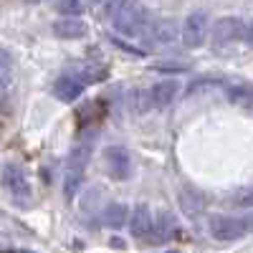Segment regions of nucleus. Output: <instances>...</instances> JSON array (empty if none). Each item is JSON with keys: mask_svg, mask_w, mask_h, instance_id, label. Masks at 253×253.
<instances>
[{"mask_svg": "<svg viewBox=\"0 0 253 253\" xmlns=\"http://www.w3.org/2000/svg\"><path fill=\"white\" fill-rule=\"evenodd\" d=\"M107 15L112 20V26L124 36H139L147 23L144 8L137 3H112L107 5Z\"/></svg>", "mask_w": 253, "mask_h": 253, "instance_id": "f257e3e1", "label": "nucleus"}, {"mask_svg": "<svg viewBox=\"0 0 253 253\" xmlns=\"http://www.w3.org/2000/svg\"><path fill=\"white\" fill-rule=\"evenodd\" d=\"M236 41H251V28L246 20L236 18V15H225L218 18L215 26H213V43L215 46H228V43H236Z\"/></svg>", "mask_w": 253, "mask_h": 253, "instance_id": "f03ea898", "label": "nucleus"}, {"mask_svg": "<svg viewBox=\"0 0 253 253\" xmlns=\"http://www.w3.org/2000/svg\"><path fill=\"white\" fill-rule=\"evenodd\" d=\"M251 230V220L248 218H230V215H215L210 220V236L215 241L230 243V241H238L243 238Z\"/></svg>", "mask_w": 253, "mask_h": 253, "instance_id": "7ed1b4c3", "label": "nucleus"}, {"mask_svg": "<svg viewBox=\"0 0 253 253\" xmlns=\"http://www.w3.org/2000/svg\"><path fill=\"white\" fill-rule=\"evenodd\" d=\"M3 185L13 195V200H18L20 205H26L31 200V182H28V177H26V172H23L20 165L10 162V165L3 167Z\"/></svg>", "mask_w": 253, "mask_h": 253, "instance_id": "20e7f679", "label": "nucleus"}, {"mask_svg": "<svg viewBox=\"0 0 253 253\" xmlns=\"http://www.w3.org/2000/svg\"><path fill=\"white\" fill-rule=\"evenodd\" d=\"M208 15L203 10H195V13H190L185 20H182V28H180V38H182V43L187 48H198L203 46V41L208 36Z\"/></svg>", "mask_w": 253, "mask_h": 253, "instance_id": "39448f33", "label": "nucleus"}, {"mask_svg": "<svg viewBox=\"0 0 253 253\" xmlns=\"http://www.w3.org/2000/svg\"><path fill=\"white\" fill-rule=\"evenodd\" d=\"M104 165H107V172L114 177V180H126L132 175V155L129 150L114 144V147H107L104 152Z\"/></svg>", "mask_w": 253, "mask_h": 253, "instance_id": "423d86ee", "label": "nucleus"}, {"mask_svg": "<svg viewBox=\"0 0 253 253\" xmlns=\"http://www.w3.org/2000/svg\"><path fill=\"white\" fill-rule=\"evenodd\" d=\"M152 225H155V215H152V210L147 203H139L134 210H132V215H129V233L139 241L144 238H150L152 236Z\"/></svg>", "mask_w": 253, "mask_h": 253, "instance_id": "0eeeda50", "label": "nucleus"}, {"mask_svg": "<svg viewBox=\"0 0 253 253\" xmlns=\"http://www.w3.org/2000/svg\"><path fill=\"white\" fill-rule=\"evenodd\" d=\"M147 38H150V43H155V46H170L180 38V28L175 26V20L160 18L147 28Z\"/></svg>", "mask_w": 253, "mask_h": 253, "instance_id": "6e6552de", "label": "nucleus"}, {"mask_svg": "<svg viewBox=\"0 0 253 253\" xmlns=\"http://www.w3.org/2000/svg\"><path fill=\"white\" fill-rule=\"evenodd\" d=\"M177 94H180V81L165 79V81H160V84H155V86H152L150 101H152V107L165 109V107H170V104L177 99Z\"/></svg>", "mask_w": 253, "mask_h": 253, "instance_id": "1a4fd4ad", "label": "nucleus"}, {"mask_svg": "<svg viewBox=\"0 0 253 253\" xmlns=\"http://www.w3.org/2000/svg\"><path fill=\"white\" fill-rule=\"evenodd\" d=\"M81 91H84V86H81L76 79H71V76H61V79H56V84H53V94H56V99H61L63 104H74V101L81 96Z\"/></svg>", "mask_w": 253, "mask_h": 253, "instance_id": "9d476101", "label": "nucleus"}, {"mask_svg": "<svg viewBox=\"0 0 253 253\" xmlns=\"http://www.w3.org/2000/svg\"><path fill=\"white\" fill-rule=\"evenodd\" d=\"M53 33L58 38H66V41L81 38V36H86V23L79 20V18H58L53 23Z\"/></svg>", "mask_w": 253, "mask_h": 253, "instance_id": "9b49d317", "label": "nucleus"}, {"mask_svg": "<svg viewBox=\"0 0 253 253\" xmlns=\"http://www.w3.org/2000/svg\"><path fill=\"white\" fill-rule=\"evenodd\" d=\"M91 160V142L81 139L79 144H74L71 157H69V167L66 170H76V172H86V165Z\"/></svg>", "mask_w": 253, "mask_h": 253, "instance_id": "f8f14e48", "label": "nucleus"}, {"mask_svg": "<svg viewBox=\"0 0 253 253\" xmlns=\"http://www.w3.org/2000/svg\"><path fill=\"white\" fill-rule=\"evenodd\" d=\"M126 218H129V210L122 203H109L107 210H104V215H101L104 225H109V228H122L126 223Z\"/></svg>", "mask_w": 253, "mask_h": 253, "instance_id": "ddd939ff", "label": "nucleus"}, {"mask_svg": "<svg viewBox=\"0 0 253 253\" xmlns=\"http://www.w3.org/2000/svg\"><path fill=\"white\" fill-rule=\"evenodd\" d=\"M175 215L170 213V210H162V213L155 218V225H152V233L160 238V241H167L172 233H175Z\"/></svg>", "mask_w": 253, "mask_h": 253, "instance_id": "4468645a", "label": "nucleus"}, {"mask_svg": "<svg viewBox=\"0 0 253 253\" xmlns=\"http://www.w3.org/2000/svg\"><path fill=\"white\" fill-rule=\"evenodd\" d=\"M104 76H107V69H101V66H91V63H84V66H79L74 71L71 79H76L81 86H86V84H96L101 81Z\"/></svg>", "mask_w": 253, "mask_h": 253, "instance_id": "2eb2a0df", "label": "nucleus"}, {"mask_svg": "<svg viewBox=\"0 0 253 253\" xmlns=\"http://www.w3.org/2000/svg\"><path fill=\"white\" fill-rule=\"evenodd\" d=\"M81 182H84V172L66 170V175H63V195H66V200H74V195L81 190Z\"/></svg>", "mask_w": 253, "mask_h": 253, "instance_id": "dca6fc26", "label": "nucleus"}, {"mask_svg": "<svg viewBox=\"0 0 253 253\" xmlns=\"http://www.w3.org/2000/svg\"><path fill=\"white\" fill-rule=\"evenodd\" d=\"M56 10L61 13V18H79L86 10V5L79 3V0H61V3H56Z\"/></svg>", "mask_w": 253, "mask_h": 253, "instance_id": "f3484780", "label": "nucleus"}, {"mask_svg": "<svg viewBox=\"0 0 253 253\" xmlns=\"http://www.w3.org/2000/svg\"><path fill=\"white\" fill-rule=\"evenodd\" d=\"M180 200H182V210H185L187 215H198L200 210H203V200H200V195L190 193V190H185V193L180 195Z\"/></svg>", "mask_w": 253, "mask_h": 253, "instance_id": "a211bd4d", "label": "nucleus"}, {"mask_svg": "<svg viewBox=\"0 0 253 253\" xmlns=\"http://www.w3.org/2000/svg\"><path fill=\"white\" fill-rule=\"evenodd\" d=\"M8 71H10V56L0 48V79L8 76Z\"/></svg>", "mask_w": 253, "mask_h": 253, "instance_id": "6ab92c4d", "label": "nucleus"}, {"mask_svg": "<svg viewBox=\"0 0 253 253\" xmlns=\"http://www.w3.org/2000/svg\"><path fill=\"white\" fill-rule=\"evenodd\" d=\"M236 205H251V190H241V198L236 200Z\"/></svg>", "mask_w": 253, "mask_h": 253, "instance_id": "aec40b11", "label": "nucleus"}]
</instances>
